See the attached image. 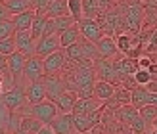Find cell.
<instances>
[{
  "mask_svg": "<svg viewBox=\"0 0 157 134\" xmlns=\"http://www.w3.org/2000/svg\"><path fill=\"white\" fill-rule=\"evenodd\" d=\"M13 40H15V50L25 54L27 58L35 56V48H36V40L33 38L31 31H15L13 35Z\"/></svg>",
  "mask_w": 157,
  "mask_h": 134,
  "instance_id": "10",
  "label": "cell"
},
{
  "mask_svg": "<svg viewBox=\"0 0 157 134\" xmlns=\"http://www.w3.org/2000/svg\"><path fill=\"white\" fill-rule=\"evenodd\" d=\"M44 13L48 15L50 19L61 17V15H69V10H67V0H52V2L46 6Z\"/></svg>",
  "mask_w": 157,
  "mask_h": 134,
  "instance_id": "24",
  "label": "cell"
},
{
  "mask_svg": "<svg viewBox=\"0 0 157 134\" xmlns=\"http://www.w3.org/2000/svg\"><path fill=\"white\" fill-rule=\"evenodd\" d=\"M140 111V117L147 123V124H153V121L157 119V105H144L138 109Z\"/></svg>",
  "mask_w": 157,
  "mask_h": 134,
  "instance_id": "32",
  "label": "cell"
},
{
  "mask_svg": "<svg viewBox=\"0 0 157 134\" xmlns=\"http://www.w3.org/2000/svg\"><path fill=\"white\" fill-rule=\"evenodd\" d=\"M147 96H150V90L146 86H138V88L132 90V105L136 109L147 105Z\"/></svg>",
  "mask_w": 157,
  "mask_h": 134,
  "instance_id": "26",
  "label": "cell"
},
{
  "mask_svg": "<svg viewBox=\"0 0 157 134\" xmlns=\"http://www.w3.org/2000/svg\"><path fill=\"white\" fill-rule=\"evenodd\" d=\"M100 15V6L98 0H82V17L96 19Z\"/></svg>",
  "mask_w": 157,
  "mask_h": 134,
  "instance_id": "28",
  "label": "cell"
},
{
  "mask_svg": "<svg viewBox=\"0 0 157 134\" xmlns=\"http://www.w3.org/2000/svg\"><path fill=\"white\" fill-rule=\"evenodd\" d=\"M61 50L59 44V35H50V36H42L36 40V48H35V56L38 58H46L50 54Z\"/></svg>",
  "mask_w": 157,
  "mask_h": 134,
  "instance_id": "11",
  "label": "cell"
},
{
  "mask_svg": "<svg viewBox=\"0 0 157 134\" xmlns=\"http://www.w3.org/2000/svg\"><path fill=\"white\" fill-rule=\"evenodd\" d=\"M140 2H147V0H140Z\"/></svg>",
  "mask_w": 157,
  "mask_h": 134,
  "instance_id": "52",
  "label": "cell"
},
{
  "mask_svg": "<svg viewBox=\"0 0 157 134\" xmlns=\"http://www.w3.org/2000/svg\"><path fill=\"white\" fill-rule=\"evenodd\" d=\"M78 29H81V35L86 38V40H90L94 44H98L101 36H105L104 35V29H101L100 23H98V19L82 17L81 21H78Z\"/></svg>",
  "mask_w": 157,
  "mask_h": 134,
  "instance_id": "9",
  "label": "cell"
},
{
  "mask_svg": "<svg viewBox=\"0 0 157 134\" xmlns=\"http://www.w3.org/2000/svg\"><path fill=\"white\" fill-rule=\"evenodd\" d=\"M13 52H15V40H13V36L2 38V40H0V54H2V56H12Z\"/></svg>",
  "mask_w": 157,
  "mask_h": 134,
  "instance_id": "33",
  "label": "cell"
},
{
  "mask_svg": "<svg viewBox=\"0 0 157 134\" xmlns=\"http://www.w3.org/2000/svg\"><path fill=\"white\" fill-rule=\"evenodd\" d=\"M98 6H100V13H105L115 6V0H98Z\"/></svg>",
  "mask_w": 157,
  "mask_h": 134,
  "instance_id": "40",
  "label": "cell"
},
{
  "mask_svg": "<svg viewBox=\"0 0 157 134\" xmlns=\"http://www.w3.org/2000/svg\"><path fill=\"white\" fill-rule=\"evenodd\" d=\"M146 52H147V54H155V52H157V31L151 35L150 42H147V46H146Z\"/></svg>",
  "mask_w": 157,
  "mask_h": 134,
  "instance_id": "39",
  "label": "cell"
},
{
  "mask_svg": "<svg viewBox=\"0 0 157 134\" xmlns=\"http://www.w3.org/2000/svg\"><path fill=\"white\" fill-rule=\"evenodd\" d=\"M6 6H8V10H10V13H12V15L21 13V12H25V10H31L29 0H8Z\"/></svg>",
  "mask_w": 157,
  "mask_h": 134,
  "instance_id": "31",
  "label": "cell"
},
{
  "mask_svg": "<svg viewBox=\"0 0 157 134\" xmlns=\"http://www.w3.org/2000/svg\"><path fill=\"white\" fill-rule=\"evenodd\" d=\"M8 19H12V13H10L6 4L0 2V21H8Z\"/></svg>",
  "mask_w": 157,
  "mask_h": 134,
  "instance_id": "41",
  "label": "cell"
},
{
  "mask_svg": "<svg viewBox=\"0 0 157 134\" xmlns=\"http://www.w3.org/2000/svg\"><path fill=\"white\" fill-rule=\"evenodd\" d=\"M81 36H82V35H81V29H78V23H75L73 27L65 29L63 33L59 35V44H61V50H65V48H69V46L77 44Z\"/></svg>",
  "mask_w": 157,
  "mask_h": 134,
  "instance_id": "19",
  "label": "cell"
},
{
  "mask_svg": "<svg viewBox=\"0 0 157 134\" xmlns=\"http://www.w3.org/2000/svg\"><path fill=\"white\" fill-rule=\"evenodd\" d=\"M77 134H90V132H77Z\"/></svg>",
  "mask_w": 157,
  "mask_h": 134,
  "instance_id": "50",
  "label": "cell"
},
{
  "mask_svg": "<svg viewBox=\"0 0 157 134\" xmlns=\"http://www.w3.org/2000/svg\"><path fill=\"white\" fill-rule=\"evenodd\" d=\"M113 115H115V119L119 121V123H123V124H127V127H130V123L140 115V111L130 104V105H121Z\"/></svg>",
  "mask_w": 157,
  "mask_h": 134,
  "instance_id": "22",
  "label": "cell"
},
{
  "mask_svg": "<svg viewBox=\"0 0 157 134\" xmlns=\"http://www.w3.org/2000/svg\"><path fill=\"white\" fill-rule=\"evenodd\" d=\"M44 61V73L46 75H59L65 71V65H67V58H65V52L63 50H58L50 54V56L42 58Z\"/></svg>",
  "mask_w": 157,
  "mask_h": 134,
  "instance_id": "8",
  "label": "cell"
},
{
  "mask_svg": "<svg viewBox=\"0 0 157 134\" xmlns=\"http://www.w3.org/2000/svg\"><path fill=\"white\" fill-rule=\"evenodd\" d=\"M50 127H52V130L56 134H77L73 113H59L56 119L52 121Z\"/></svg>",
  "mask_w": 157,
  "mask_h": 134,
  "instance_id": "12",
  "label": "cell"
},
{
  "mask_svg": "<svg viewBox=\"0 0 157 134\" xmlns=\"http://www.w3.org/2000/svg\"><path fill=\"white\" fill-rule=\"evenodd\" d=\"M115 42H117L119 52L127 56V54L130 52V48L138 42V35H132V33H128V31H124V33H119L115 36Z\"/></svg>",
  "mask_w": 157,
  "mask_h": 134,
  "instance_id": "21",
  "label": "cell"
},
{
  "mask_svg": "<svg viewBox=\"0 0 157 134\" xmlns=\"http://www.w3.org/2000/svg\"><path fill=\"white\" fill-rule=\"evenodd\" d=\"M25 92H27V101L31 105L35 104H40V101L48 100L46 98V88H44V82L38 81V82H29L25 86Z\"/></svg>",
  "mask_w": 157,
  "mask_h": 134,
  "instance_id": "15",
  "label": "cell"
},
{
  "mask_svg": "<svg viewBox=\"0 0 157 134\" xmlns=\"http://www.w3.org/2000/svg\"><path fill=\"white\" fill-rule=\"evenodd\" d=\"M153 63L151 58H150V54H142V56L138 58V67L140 69H150V65Z\"/></svg>",
  "mask_w": 157,
  "mask_h": 134,
  "instance_id": "38",
  "label": "cell"
},
{
  "mask_svg": "<svg viewBox=\"0 0 157 134\" xmlns=\"http://www.w3.org/2000/svg\"><path fill=\"white\" fill-rule=\"evenodd\" d=\"M12 134H29V132H23V130H19V128H15V130H12Z\"/></svg>",
  "mask_w": 157,
  "mask_h": 134,
  "instance_id": "48",
  "label": "cell"
},
{
  "mask_svg": "<svg viewBox=\"0 0 157 134\" xmlns=\"http://www.w3.org/2000/svg\"><path fill=\"white\" fill-rule=\"evenodd\" d=\"M42 127H44V123L38 121L36 117H33V115H23V117H19L17 124H15V128H19V130H23V132H29V134H36ZM15 128H13V130H15Z\"/></svg>",
  "mask_w": 157,
  "mask_h": 134,
  "instance_id": "16",
  "label": "cell"
},
{
  "mask_svg": "<svg viewBox=\"0 0 157 134\" xmlns=\"http://www.w3.org/2000/svg\"><path fill=\"white\" fill-rule=\"evenodd\" d=\"M0 2H2V4H6V2H8V0H0Z\"/></svg>",
  "mask_w": 157,
  "mask_h": 134,
  "instance_id": "51",
  "label": "cell"
},
{
  "mask_svg": "<svg viewBox=\"0 0 157 134\" xmlns=\"http://www.w3.org/2000/svg\"><path fill=\"white\" fill-rule=\"evenodd\" d=\"M2 104L6 105V109L10 113H15V111H21L23 105L27 104V92H25V86L23 84H15L13 88H10L2 98Z\"/></svg>",
  "mask_w": 157,
  "mask_h": 134,
  "instance_id": "3",
  "label": "cell"
},
{
  "mask_svg": "<svg viewBox=\"0 0 157 134\" xmlns=\"http://www.w3.org/2000/svg\"><path fill=\"white\" fill-rule=\"evenodd\" d=\"M0 134H12V132H6V130H2V132H0Z\"/></svg>",
  "mask_w": 157,
  "mask_h": 134,
  "instance_id": "49",
  "label": "cell"
},
{
  "mask_svg": "<svg viewBox=\"0 0 157 134\" xmlns=\"http://www.w3.org/2000/svg\"><path fill=\"white\" fill-rule=\"evenodd\" d=\"M96 48H98V56L101 59H111L119 54V48H117V42L113 36H101L100 42L96 44Z\"/></svg>",
  "mask_w": 157,
  "mask_h": 134,
  "instance_id": "14",
  "label": "cell"
},
{
  "mask_svg": "<svg viewBox=\"0 0 157 134\" xmlns=\"http://www.w3.org/2000/svg\"><path fill=\"white\" fill-rule=\"evenodd\" d=\"M146 88H147V90H150V92H157V78H153V81H151L150 84H147V86H146Z\"/></svg>",
  "mask_w": 157,
  "mask_h": 134,
  "instance_id": "47",
  "label": "cell"
},
{
  "mask_svg": "<svg viewBox=\"0 0 157 134\" xmlns=\"http://www.w3.org/2000/svg\"><path fill=\"white\" fill-rule=\"evenodd\" d=\"M6 69H8V56H2V54H0V73L6 71Z\"/></svg>",
  "mask_w": 157,
  "mask_h": 134,
  "instance_id": "44",
  "label": "cell"
},
{
  "mask_svg": "<svg viewBox=\"0 0 157 134\" xmlns=\"http://www.w3.org/2000/svg\"><path fill=\"white\" fill-rule=\"evenodd\" d=\"M147 105H157V92H150V96H147Z\"/></svg>",
  "mask_w": 157,
  "mask_h": 134,
  "instance_id": "45",
  "label": "cell"
},
{
  "mask_svg": "<svg viewBox=\"0 0 157 134\" xmlns=\"http://www.w3.org/2000/svg\"><path fill=\"white\" fill-rule=\"evenodd\" d=\"M77 100H78L77 92H71V90L63 92V94H61V96L56 100V105H58V109H59V113H73V107H75V104H77Z\"/></svg>",
  "mask_w": 157,
  "mask_h": 134,
  "instance_id": "20",
  "label": "cell"
},
{
  "mask_svg": "<svg viewBox=\"0 0 157 134\" xmlns=\"http://www.w3.org/2000/svg\"><path fill=\"white\" fill-rule=\"evenodd\" d=\"M25 115H33V117H36L38 121H42L44 124H52V121L59 115V109L56 105V101L44 100V101H40V104L31 105Z\"/></svg>",
  "mask_w": 157,
  "mask_h": 134,
  "instance_id": "2",
  "label": "cell"
},
{
  "mask_svg": "<svg viewBox=\"0 0 157 134\" xmlns=\"http://www.w3.org/2000/svg\"><path fill=\"white\" fill-rule=\"evenodd\" d=\"M46 77L44 73V61L42 58L38 56H31L27 58V63H25V71H23V78L27 82H38Z\"/></svg>",
  "mask_w": 157,
  "mask_h": 134,
  "instance_id": "7",
  "label": "cell"
},
{
  "mask_svg": "<svg viewBox=\"0 0 157 134\" xmlns=\"http://www.w3.org/2000/svg\"><path fill=\"white\" fill-rule=\"evenodd\" d=\"M29 6L35 12H44V0H29Z\"/></svg>",
  "mask_w": 157,
  "mask_h": 134,
  "instance_id": "42",
  "label": "cell"
},
{
  "mask_svg": "<svg viewBox=\"0 0 157 134\" xmlns=\"http://www.w3.org/2000/svg\"><path fill=\"white\" fill-rule=\"evenodd\" d=\"M15 35V27H13V23L12 19H8V21H0V40L2 38H10Z\"/></svg>",
  "mask_w": 157,
  "mask_h": 134,
  "instance_id": "34",
  "label": "cell"
},
{
  "mask_svg": "<svg viewBox=\"0 0 157 134\" xmlns=\"http://www.w3.org/2000/svg\"><path fill=\"white\" fill-rule=\"evenodd\" d=\"M104 113H105V105H101L100 109H96V111H92V113H73L77 132H90L96 124L101 123Z\"/></svg>",
  "mask_w": 157,
  "mask_h": 134,
  "instance_id": "4",
  "label": "cell"
},
{
  "mask_svg": "<svg viewBox=\"0 0 157 134\" xmlns=\"http://www.w3.org/2000/svg\"><path fill=\"white\" fill-rule=\"evenodd\" d=\"M90 134H107V128L104 127V123H100V124H96V127L90 130Z\"/></svg>",
  "mask_w": 157,
  "mask_h": 134,
  "instance_id": "43",
  "label": "cell"
},
{
  "mask_svg": "<svg viewBox=\"0 0 157 134\" xmlns=\"http://www.w3.org/2000/svg\"><path fill=\"white\" fill-rule=\"evenodd\" d=\"M124 15V31L132 35H138L144 25V2L140 0H128L127 4H121Z\"/></svg>",
  "mask_w": 157,
  "mask_h": 134,
  "instance_id": "1",
  "label": "cell"
},
{
  "mask_svg": "<svg viewBox=\"0 0 157 134\" xmlns=\"http://www.w3.org/2000/svg\"><path fill=\"white\" fill-rule=\"evenodd\" d=\"M77 96L78 98H94V86H81V88H77Z\"/></svg>",
  "mask_w": 157,
  "mask_h": 134,
  "instance_id": "37",
  "label": "cell"
},
{
  "mask_svg": "<svg viewBox=\"0 0 157 134\" xmlns=\"http://www.w3.org/2000/svg\"><path fill=\"white\" fill-rule=\"evenodd\" d=\"M113 94H115V84L107 82V81H100V78L94 82V98L96 100L107 101L113 98Z\"/></svg>",
  "mask_w": 157,
  "mask_h": 134,
  "instance_id": "18",
  "label": "cell"
},
{
  "mask_svg": "<svg viewBox=\"0 0 157 134\" xmlns=\"http://www.w3.org/2000/svg\"><path fill=\"white\" fill-rule=\"evenodd\" d=\"M101 105L104 104L96 98H78L75 107H73V113H92L96 109H100Z\"/></svg>",
  "mask_w": 157,
  "mask_h": 134,
  "instance_id": "23",
  "label": "cell"
},
{
  "mask_svg": "<svg viewBox=\"0 0 157 134\" xmlns=\"http://www.w3.org/2000/svg\"><path fill=\"white\" fill-rule=\"evenodd\" d=\"M147 127H150V124H147V123L142 119V117L138 115L136 119L130 123V127H128V128H130V132H132V134H144V132L147 130Z\"/></svg>",
  "mask_w": 157,
  "mask_h": 134,
  "instance_id": "35",
  "label": "cell"
},
{
  "mask_svg": "<svg viewBox=\"0 0 157 134\" xmlns=\"http://www.w3.org/2000/svg\"><path fill=\"white\" fill-rule=\"evenodd\" d=\"M42 82H44V88H46V98L52 100V101H56L63 92H67V82L59 75H46L42 78Z\"/></svg>",
  "mask_w": 157,
  "mask_h": 134,
  "instance_id": "6",
  "label": "cell"
},
{
  "mask_svg": "<svg viewBox=\"0 0 157 134\" xmlns=\"http://www.w3.org/2000/svg\"><path fill=\"white\" fill-rule=\"evenodd\" d=\"M52 21H54V31H56V35H61L65 29L73 27L75 23H77L71 15H61V17H56V19H52Z\"/></svg>",
  "mask_w": 157,
  "mask_h": 134,
  "instance_id": "29",
  "label": "cell"
},
{
  "mask_svg": "<svg viewBox=\"0 0 157 134\" xmlns=\"http://www.w3.org/2000/svg\"><path fill=\"white\" fill-rule=\"evenodd\" d=\"M35 13H36L35 10H25V12H21V13L12 15V23H13L15 31H31Z\"/></svg>",
  "mask_w": 157,
  "mask_h": 134,
  "instance_id": "17",
  "label": "cell"
},
{
  "mask_svg": "<svg viewBox=\"0 0 157 134\" xmlns=\"http://www.w3.org/2000/svg\"><path fill=\"white\" fill-rule=\"evenodd\" d=\"M36 134H56V132L52 130V127H50V124H44V127H42L40 130H38Z\"/></svg>",
  "mask_w": 157,
  "mask_h": 134,
  "instance_id": "46",
  "label": "cell"
},
{
  "mask_svg": "<svg viewBox=\"0 0 157 134\" xmlns=\"http://www.w3.org/2000/svg\"><path fill=\"white\" fill-rule=\"evenodd\" d=\"M48 19H50V17H48L44 12H36V13H35L33 25H31V35H33L35 40L42 38V33H44V27H46V23H48Z\"/></svg>",
  "mask_w": 157,
  "mask_h": 134,
  "instance_id": "25",
  "label": "cell"
},
{
  "mask_svg": "<svg viewBox=\"0 0 157 134\" xmlns=\"http://www.w3.org/2000/svg\"><path fill=\"white\" fill-rule=\"evenodd\" d=\"M25 63H27V56L15 50L12 56H8V69L13 77L15 84H19V78L23 77V71H25Z\"/></svg>",
  "mask_w": 157,
  "mask_h": 134,
  "instance_id": "13",
  "label": "cell"
},
{
  "mask_svg": "<svg viewBox=\"0 0 157 134\" xmlns=\"http://www.w3.org/2000/svg\"><path fill=\"white\" fill-rule=\"evenodd\" d=\"M134 78H136L138 86H147V84L153 81V77L150 75V71H147V69H138L136 75H134Z\"/></svg>",
  "mask_w": 157,
  "mask_h": 134,
  "instance_id": "36",
  "label": "cell"
},
{
  "mask_svg": "<svg viewBox=\"0 0 157 134\" xmlns=\"http://www.w3.org/2000/svg\"><path fill=\"white\" fill-rule=\"evenodd\" d=\"M113 100H115L119 105H130V104H132V92H130L128 88H124L123 84H117V86H115Z\"/></svg>",
  "mask_w": 157,
  "mask_h": 134,
  "instance_id": "27",
  "label": "cell"
},
{
  "mask_svg": "<svg viewBox=\"0 0 157 134\" xmlns=\"http://www.w3.org/2000/svg\"><path fill=\"white\" fill-rule=\"evenodd\" d=\"M67 10L69 15L78 23L82 19V0H67Z\"/></svg>",
  "mask_w": 157,
  "mask_h": 134,
  "instance_id": "30",
  "label": "cell"
},
{
  "mask_svg": "<svg viewBox=\"0 0 157 134\" xmlns=\"http://www.w3.org/2000/svg\"><path fill=\"white\" fill-rule=\"evenodd\" d=\"M94 69H96V77L100 81H107V82H111L115 86L121 84L119 73H117V69H115V61H111V59H96Z\"/></svg>",
  "mask_w": 157,
  "mask_h": 134,
  "instance_id": "5",
  "label": "cell"
}]
</instances>
